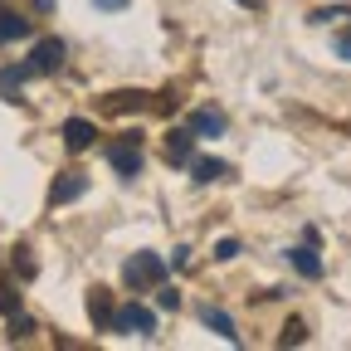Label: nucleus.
Listing matches in <instances>:
<instances>
[{"label":"nucleus","mask_w":351,"mask_h":351,"mask_svg":"<svg viewBox=\"0 0 351 351\" xmlns=\"http://www.w3.org/2000/svg\"><path fill=\"white\" fill-rule=\"evenodd\" d=\"M122 278H127L132 288L161 283V278H166V263H161L156 254H132V258H127V269H122Z\"/></svg>","instance_id":"obj_1"},{"label":"nucleus","mask_w":351,"mask_h":351,"mask_svg":"<svg viewBox=\"0 0 351 351\" xmlns=\"http://www.w3.org/2000/svg\"><path fill=\"white\" fill-rule=\"evenodd\" d=\"M112 327L127 332V337H152L156 332V313L142 307V302H132V307H122V313H112Z\"/></svg>","instance_id":"obj_2"},{"label":"nucleus","mask_w":351,"mask_h":351,"mask_svg":"<svg viewBox=\"0 0 351 351\" xmlns=\"http://www.w3.org/2000/svg\"><path fill=\"white\" fill-rule=\"evenodd\" d=\"M108 161L117 176H137L142 171V152H137V137H127V142H112L108 147Z\"/></svg>","instance_id":"obj_3"},{"label":"nucleus","mask_w":351,"mask_h":351,"mask_svg":"<svg viewBox=\"0 0 351 351\" xmlns=\"http://www.w3.org/2000/svg\"><path fill=\"white\" fill-rule=\"evenodd\" d=\"M64 64V44L59 39H39L29 49V73H54Z\"/></svg>","instance_id":"obj_4"},{"label":"nucleus","mask_w":351,"mask_h":351,"mask_svg":"<svg viewBox=\"0 0 351 351\" xmlns=\"http://www.w3.org/2000/svg\"><path fill=\"white\" fill-rule=\"evenodd\" d=\"M93 137H98V127L88 122V117H69V122H64V147H69V152L93 147Z\"/></svg>","instance_id":"obj_5"},{"label":"nucleus","mask_w":351,"mask_h":351,"mask_svg":"<svg viewBox=\"0 0 351 351\" xmlns=\"http://www.w3.org/2000/svg\"><path fill=\"white\" fill-rule=\"evenodd\" d=\"M83 191H88L83 176H78V171H64L59 181H54V191H49V200H54V205H69V200H78Z\"/></svg>","instance_id":"obj_6"},{"label":"nucleus","mask_w":351,"mask_h":351,"mask_svg":"<svg viewBox=\"0 0 351 351\" xmlns=\"http://www.w3.org/2000/svg\"><path fill=\"white\" fill-rule=\"evenodd\" d=\"M200 322H205L215 337H225V341H239V332H234L230 313H219V307H200Z\"/></svg>","instance_id":"obj_7"},{"label":"nucleus","mask_w":351,"mask_h":351,"mask_svg":"<svg viewBox=\"0 0 351 351\" xmlns=\"http://www.w3.org/2000/svg\"><path fill=\"white\" fill-rule=\"evenodd\" d=\"M191 171H195V181H200V186L219 181V176H230V166H225V161H215V156H200V161H191Z\"/></svg>","instance_id":"obj_8"},{"label":"nucleus","mask_w":351,"mask_h":351,"mask_svg":"<svg viewBox=\"0 0 351 351\" xmlns=\"http://www.w3.org/2000/svg\"><path fill=\"white\" fill-rule=\"evenodd\" d=\"M186 127L200 132V137H219V132H225V117H219V112H191Z\"/></svg>","instance_id":"obj_9"},{"label":"nucleus","mask_w":351,"mask_h":351,"mask_svg":"<svg viewBox=\"0 0 351 351\" xmlns=\"http://www.w3.org/2000/svg\"><path fill=\"white\" fill-rule=\"evenodd\" d=\"M25 34H29V20H25V15H10V10L0 15V44H10V39H25Z\"/></svg>","instance_id":"obj_10"},{"label":"nucleus","mask_w":351,"mask_h":351,"mask_svg":"<svg viewBox=\"0 0 351 351\" xmlns=\"http://www.w3.org/2000/svg\"><path fill=\"white\" fill-rule=\"evenodd\" d=\"M293 269H298L302 278H317V274H322V258H317L313 249H293Z\"/></svg>","instance_id":"obj_11"},{"label":"nucleus","mask_w":351,"mask_h":351,"mask_svg":"<svg viewBox=\"0 0 351 351\" xmlns=\"http://www.w3.org/2000/svg\"><path fill=\"white\" fill-rule=\"evenodd\" d=\"M103 103H108V112H137V108H147V93H112Z\"/></svg>","instance_id":"obj_12"},{"label":"nucleus","mask_w":351,"mask_h":351,"mask_svg":"<svg viewBox=\"0 0 351 351\" xmlns=\"http://www.w3.org/2000/svg\"><path fill=\"white\" fill-rule=\"evenodd\" d=\"M191 137H195L191 127H186V132H171V142H166V156H171V161H186V156H191Z\"/></svg>","instance_id":"obj_13"},{"label":"nucleus","mask_w":351,"mask_h":351,"mask_svg":"<svg viewBox=\"0 0 351 351\" xmlns=\"http://www.w3.org/2000/svg\"><path fill=\"white\" fill-rule=\"evenodd\" d=\"M25 73H29V64H25V69H5V73H0V93L15 98V93H20V83H25Z\"/></svg>","instance_id":"obj_14"},{"label":"nucleus","mask_w":351,"mask_h":351,"mask_svg":"<svg viewBox=\"0 0 351 351\" xmlns=\"http://www.w3.org/2000/svg\"><path fill=\"white\" fill-rule=\"evenodd\" d=\"M278 341H283V346H298V341H307V322H302V317H293V322L283 327V337H278Z\"/></svg>","instance_id":"obj_15"},{"label":"nucleus","mask_w":351,"mask_h":351,"mask_svg":"<svg viewBox=\"0 0 351 351\" xmlns=\"http://www.w3.org/2000/svg\"><path fill=\"white\" fill-rule=\"evenodd\" d=\"M88 313H93V322H98V327L112 317V313H108V302H103V288H93V298H88Z\"/></svg>","instance_id":"obj_16"},{"label":"nucleus","mask_w":351,"mask_h":351,"mask_svg":"<svg viewBox=\"0 0 351 351\" xmlns=\"http://www.w3.org/2000/svg\"><path fill=\"white\" fill-rule=\"evenodd\" d=\"M234 254H239V239H219V244H215V258H219V263L234 258Z\"/></svg>","instance_id":"obj_17"},{"label":"nucleus","mask_w":351,"mask_h":351,"mask_svg":"<svg viewBox=\"0 0 351 351\" xmlns=\"http://www.w3.org/2000/svg\"><path fill=\"white\" fill-rule=\"evenodd\" d=\"M15 269H20L25 278H34V258H29V249H15Z\"/></svg>","instance_id":"obj_18"},{"label":"nucleus","mask_w":351,"mask_h":351,"mask_svg":"<svg viewBox=\"0 0 351 351\" xmlns=\"http://www.w3.org/2000/svg\"><path fill=\"white\" fill-rule=\"evenodd\" d=\"M337 54H341V59H351V34H337Z\"/></svg>","instance_id":"obj_19"},{"label":"nucleus","mask_w":351,"mask_h":351,"mask_svg":"<svg viewBox=\"0 0 351 351\" xmlns=\"http://www.w3.org/2000/svg\"><path fill=\"white\" fill-rule=\"evenodd\" d=\"M93 5H98V10H122L127 0H93Z\"/></svg>","instance_id":"obj_20"},{"label":"nucleus","mask_w":351,"mask_h":351,"mask_svg":"<svg viewBox=\"0 0 351 351\" xmlns=\"http://www.w3.org/2000/svg\"><path fill=\"white\" fill-rule=\"evenodd\" d=\"M239 5H249V10H254V5H258V0H239Z\"/></svg>","instance_id":"obj_21"}]
</instances>
